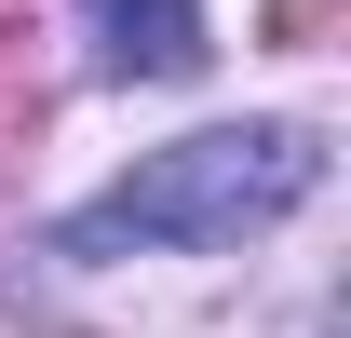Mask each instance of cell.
I'll return each instance as SVG.
<instances>
[{
    "instance_id": "obj_4",
    "label": "cell",
    "mask_w": 351,
    "mask_h": 338,
    "mask_svg": "<svg viewBox=\"0 0 351 338\" xmlns=\"http://www.w3.org/2000/svg\"><path fill=\"white\" fill-rule=\"evenodd\" d=\"M324 27H338V0H270V14H257V41H284V54H311Z\"/></svg>"
},
{
    "instance_id": "obj_2",
    "label": "cell",
    "mask_w": 351,
    "mask_h": 338,
    "mask_svg": "<svg viewBox=\"0 0 351 338\" xmlns=\"http://www.w3.org/2000/svg\"><path fill=\"white\" fill-rule=\"evenodd\" d=\"M82 14H95V54L122 82H189L203 68V14L189 0H82Z\"/></svg>"
},
{
    "instance_id": "obj_1",
    "label": "cell",
    "mask_w": 351,
    "mask_h": 338,
    "mask_svg": "<svg viewBox=\"0 0 351 338\" xmlns=\"http://www.w3.org/2000/svg\"><path fill=\"white\" fill-rule=\"evenodd\" d=\"M311 190H324L311 122H217V135L149 149L122 190H95V203L54 230V257H122V244L217 257V244H243V230H270V216H298Z\"/></svg>"
},
{
    "instance_id": "obj_3",
    "label": "cell",
    "mask_w": 351,
    "mask_h": 338,
    "mask_svg": "<svg viewBox=\"0 0 351 338\" xmlns=\"http://www.w3.org/2000/svg\"><path fill=\"white\" fill-rule=\"evenodd\" d=\"M14 135H41V54H27V27L0 14V149Z\"/></svg>"
}]
</instances>
